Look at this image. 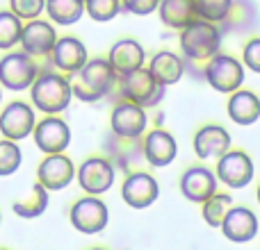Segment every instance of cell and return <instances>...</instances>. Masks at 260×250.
Listing matches in <instances>:
<instances>
[{
	"label": "cell",
	"instance_id": "obj_23",
	"mask_svg": "<svg viewBox=\"0 0 260 250\" xmlns=\"http://www.w3.org/2000/svg\"><path fill=\"white\" fill-rule=\"evenodd\" d=\"M151 75L160 82L162 87L176 85L180 77L185 75V62L171 50H160L157 55H153L151 64H148Z\"/></svg>",
	"mask_w": 260,
	"mask_h": 250
},
{
	"label": "cell",
	"instance_id": "obj_38",
	"mask_svg": "<svg viewBox=\"0 0 260 250\" xmlns=\"http://www.w3.org/2000/svg\"><path fill=\"white\" fill-rule=\"evenodd\" d=\"M0 100H3V91H0Z\"/></svg>",
	"mask_w": 260,
	"mask_h": 250
},
{
	"label": "cell",
	"instance_id": "obj_18",
	"mask_svg": "<svg viewBox=\"0 0 260 250\" xmlns=\"http://www.w3.org/2000/svg\"><path fill=\"white\" fill-rule=\"evenodd\" d=\"M48 57L57 71L69 73V75L78 73L87 64V59H89L87 57L85 44L80 39H76V36H62V39H57V44H55L53 53Z\"/></svg>",
	"mask_w": 260,
	"mask_h": 250
},
{
	"label": "cell",
	"instance_id": "obj_33",
	"mask_svg": "<svg viewBox=\"0 0 260 250\" xmlns=\"http://www.w3.org/2000/svg\"><path fill=\"white\" fill-rule=\"evenodd\" d=\"M46 9V0H9V12H14L21 21H35Z\"/></svg>",
	"mask_w": 260,
	"mask_h": 250
},
{
	"label": "cell",
	"instance_id": "obj_1",
	"mask_svg": "<svg viewBox=\"0 0 260 250\" xmlns=\"http://www.w3.org/2000/svg\"><path fill=\"white\" fill-rule=\"evenodd\" d=\"M117 73L112 71L108 59H87V64L71 75V91L82 103H96L112 91Z\"/></svg>",
	"mask_w": 260,
	"mask_h": 250
},
{
	"label": "cell",
	"instance_id": "obj_39",
	"mask_svg": "<svg viewBox=\"0 0 260 250\" xmlns=\"http://www.w3.org/2000/svg\"><path fill=\"white\" fill-rule=\"evenodd\" d=\"M0 221H3V216H0Z\"/></svg>",
	"mask_w": 260,
	"mask_h": 250
},
{
	"label": "cell",
	"instance_id": "obj_19",
	"mask_svg": "<svg viewBox=\"0 0 260 250\" xmlns=\"http://www.w3.org/2000/svg\"><path fill=\"white\" fill-rule=\"evenodd\" d=\"M144 48L142 44H137L135 39H121L110 48L108 62L112 66V71L117 73V77H123L128 73L137 71V68L144 66Z\"/></svg>",
	"mask_w": 260,
	"mask_h": 250
},
{
	"label": "cell",
	"instance_id": "obj_31",
	"mask_svg": "<svg viewBox=\"0 0 260 250\" xmlns=\"http://www.w3.org/2000/svg\"><path fill=\"white\" fill-rule=\"evenodd\" d=\"M123 9L121 0H85V12L96 23H108Z\"/></svg>",
	"mask_w": 260,
	"mask_h": 250
},
{
	"label": "cell",
	"instance_id": "obj_20",
	"mask_svg": "<svg viewBox=\"0 0 260 250\" xmlns=\"http://www.w3.org/2000/svg\"><path fill=\"white\" fill-rule=\"evenodd\" d=\"M231 148V134L221 125H203L194 134V152L201 159H219Z\"/></svg>",
	"mask_w": 260,
	"mask_h": 250
},
{
	"label": "cell",
	"instance_id": "obj_4",
	"mask_svg": "<svg viewBox=\"0 0 260 250\" xmlns=\"http://www.w3.org/2000/svg\"><path fill=\"white\" fill-rule=\"evenodd\" d=\"M203 77L206 82L219 94H233L244 82V66L231 55L217 53L210 62L203 66Z\"/></svg>",
	"mask_w": 260,
	"mask_h": 250
},
{
	"label": "cell",
	"instance_id": "obj_29",
	"mask_svg": "<svg viewBox=\"0 0 260 250\" xmlns=\"http://www.w3.org/2000/svg\"><path fill=\"white\" fill-rule=\"evenodd\" d=\"M231 196L229 193H212L206 202H203V219L210 228H219L224 221L226 212L231 210Z\"/></svg>",
	"mask_w": 260,
	"mask_h": 250
},
{
	"label": "cell",
	"instance_id": "obj_37",
	"mask_svg": "<svg viewBox=\"0 0 260 250\" xmlns=\"http://www.w3.org/2000/svg\"><path fill=\"white\" fill-rule=\"evenodd\" d=\"M91 250H105V248H91Z\"/></svg>",
	"mask_w": 260,
	"mask_h": 250
},
{
	"label": "cell",
	"instance_id": "obj_30",
	"mask_svg": "<svg viewBox=\"0 0 260 250\" xmlns=\"http://www.w3.org/2000/svg\"><path fill=\"white\" fill-rule=\"evenodd\" d=\"M233 0H194V9H197V18L208 23H219L231 12Z\"/></svg>",
	"mask_w": 260,
	"mask_h": 250
},
{
	"label": "cell",
	"instance_id": "obj_16",
	"mask_svg": "<svg viewBox=\"0 0 260 250\" xmlns=\"http://www.w3.org/2000/svg\"><path fill=\"white\" fill-rule=\"evenodd\" d=\"M180 191L189 202H206L217 193V175L208 166H189L180 178Z\"/></svg>",
	"mask_w": 260,
	"mask_h": 250
},
{
	"label": "cell",
	"instance_id": "obj_6",
	"mask_svg": "<svg viewBox=\"0 0 260 250\" xmlns=\"http://www.w3.org/2000/svg\"><path fill=\"white\" fill-rule=\"evenodd\" d=\"M39 75L37 62L27 53H7L0 59V87L9 91H25Z\"/></svg>",
	"mask_w": 260,
	"mask_h": 250
},
{
	"label": "cell",
	"instance_id": "obj_21",
	"mask_svg": "<svg viewBox=\"0 0 260 250\" xmlns=\"http://www.w3.org/2000/svg\"><path fill=\"white\" fill-rule=\"evenodd\" d=\"M105 152L112 166L128 171L130 166H135L139 159L144 157V148L139 143V139H128V137H119V134L110 132L105 139Z\"/></svg>",
	"mask_w": 260,
	"mask_h": 250
},
{
	"label": "cell",
	"instance_id": "obj_17",
	"mask_svg": "<svg viewBox=\"0 0 260 250\" xmlns=\"http://www.w3.org/2000/svg\"><path fill=\"white\" fill-rule=\"evenodd\" d=\"M221 232L233 243H247L258 234V219L247 207H231L221 221Z\"/></svg>",
	"mask_w": 260,
	"mask_h": 250
},
{
	"label": "cell",
	"instance_id": "obj_22",
	"mask_svg": "<svg viewBox=\"0 0 260 250\" xmlns=\"http://www.w3.org/2000/svg\"><path fill=\"white\" fill-rule=\"evenodd\" d=\"M142 148H144V157L148 159V164L160 166V169L162 166H169L176 159V152H178L176 139L167 130H151L146 134V139H144Z\"/></svg>",
	"mask_w": 260,
	"mask_h": 250
},
{
	"label": "cell",
	"instance_id": "obj_9",
	"mask_svg": "<svg viewBox=\"0 0 260 250\" xmlns=\"http://www.w3.org/2000/svg\"><path fill=\"white\" fill-rule=\"evenodd\" d=\"M217 178L231 189H244L253 180L251 157L242 150H229L217 161Z\"/></svg>",
	"mask_w": 260,
	"mask_h": 250
},
{
	"label": "cell",
	"instance_id": "obj_7",
	"mask_svg": "<svg viewBox=\"0 0 260 250\" xmlns=\"http://www.w3.org/2000/svg\"><path fill=\"white\" fill-rule=\"evenodd\" d=\"M110 221L108 205L99 196L80 198L71 207V225L82 234H99Z\"/></svg>",
	"mask_w": 260,
	"mask_h": 250
},
{
	"label": "cell",
	"instance_id": "obj_3",
	"mask_svg": "<svg viewBox=\"0 0 260 250\" xmlns=\"http://www.w3.org/2000/svg\"><path fill=\"white\" fill-rule=\"evenodd\" d=\"M30 98H32V105L39 112L55 116V114L64 112L69 107V103H71L73 98L71 82H69V77L53 71L39 73L30 87Z\"/></svg>",
	"mask_w": 260,
	"mask_h": 250
},
{
	"label": "cell",
	"instance_id": "obj_14",
	"mask_svg": "<svg viewBox=\"0 0 260 250\" xmlns=\"http://www.w3.org/2000/svg\"><path fill=\"white\" fill-rule=\"evenodd\" d=\"M55 44H57V34L55 27L48 21H30L23 25L21 32V48L30 57H48L53 53Z\"/></svg>",
	"mask_w": 260,
	"mask_h": 250
},
{
	"label": "cell",
	"instance_id": "obj_2",
	"mask_svg": "<svg viewBox=\"0 0 260 250\" xmlns=\"http://www.w3.org/2000/svg\"><path fill=\"white\" fill-rule=\"evenodd\" d=\"M219 46H221V32L215 23L197 18L185 30H180V50H183L185 62L206 66L219 53Z\"/></svg>",
	"mask_w": 260,
	"mask_h": 250
},
{
	"label": "cell",
	"instance_id": "obj_26",
	"mask_svg": "<svg viewBox=\"0 0 260 250\" xmlns=\"http://www.w3.org/2000/svg\"><path fill=\"white\" fill-rule=\"evenodd\" d=\"M48 207V189H44L39 182L32 184V189L27 191L25 198H18L12 205L14 214L21 216V219H37L41 216Z\"/></svg>",
	"mask_w": 260,
	"mask_h": 250
},
{
	"label": "cell",
	"instance_id": "obj_8",
	"mask_svg": "<svg viewBox=\"0 0 260 250\" xmlns=\"http://www.w3.org/2000/svg\"><path fill=\"white\" fill-rule=\"evenodd\" d=\"M78 182L89 196H101L110 191L114 182V166L110 164L108 157H89L78 169Z\"/></svg>",
	"mask_w": 260,
	"mask_h": 250
},
{
	"label": "cell",
	"instance_id": "obj_24",
	"mask_svg": "<svg viewBox=\"0 0 260 250\" xmlns=\"http://www.w3.org/2000/svg\"><path fill=\"white\" fill-rule=\"evenodd\" d=\"M229 116L238 125H253L260 118V98L253 91H233L229 98Z\"/></svg>",
	"mask_w": 260,
	"mask_h": 250
},
{
	"label": "cell",
	"instance_id": "obj_15",
	"mask_svg": "<svg viewBox=\"0 0 260 250\" xmlns=\"http://www.w3.org/2000/svg\"><path fill=\"white\" fill-rule=\"evenodd\" d=\"M146 112L144 107L123 100V103L114 105L112 116H110V125H112V132L119 137H128V139H139L146 130Z\"/></svg>",
	"mask_w": 260,
	"mask_h": 250
},
{
	"label": "cell",
	"instance_id": "obj_34",
	"mask_svg": "<svg viewBox=\"0 0 260 250\" xmlns=\"http://www.w3.org/2000/svg\"><path fill=\"white\" fill-rule=\"evenodd\" d=\"M244 66L253 73H260V36L258 39H249L247 46H244Z\"/></svg>",
	"mask_w": 260,
	"mask_h": 250
},
{
	"label": "cell",
	"instance_id": "obj_11",
	"mask_svg": "<svg viewBox=\"0 0 260 250\" xmlns=\"http://www.w3.org/2000/svg\"><path fill=\"white\" fill-rule=\"evenodd\" d=\"M35 125V109L21 100L9 103L0 114V132L9 141H21V139L30 137Z\"/></svg>",
	"mask_w": 260,
	"mask_h": 250
},
{
	"label": "cell",
	"instance_id": "obj_40",
	"mask_svg": "<svg viewBox=\"0 0 260 250\" xmlns=\"http://www.w3.org/2000/svg\"><path fill=\"white\" fill-rule=\"evenodd\" d=\"M0 250H5V248H0Z\"/></svg>",
	"mask_w": 260,
	"mask_h": 250
},
{
	"label": "cell",
	"instance_id": "obj_25",
	"mask_svg": "<svg viewBox=\"0 0 260 250\" xmlns=\"http://www.w3.org/2000/svg\"><path fill=\"white\" fill-rule=\"evenodd\" d=\"M157 12H160L162 23L171 30H185L189 23L197 21L194 0H160Z\"/></svg>",
	"mask_w": 260,
	"mask_h": 250
},
{
	"label": "cell",
	"instance_id": "obj_10",
	"mask_svg": "<svg viewBox=\"0 0 260 250\" xmlns=\"http://www.w3.org/2000/svg\"><path fill=\"white\" fill-rule=\"evenodd\" d=\"M160 196V184L153 175L137 171V173H130L121 187V198L128 207L133 210H146Z\"/></svg>",
	"mask_w": 260,
	"mask_h": 250
},
{
	"label": "cell",
	"instance_id": "obj_32",
	"mask_svg": "<svg viewBox=\"0 0 260 250\" xmlns=\"http://www.w3.org/2000/svg\"><path fill=\"white\" fill-rule=\"evenodd\" d=\"M21 148L16 146V141H9L3 139L0 141V178H7V175L16 173L18 166H21Z\"/></svg>",
	"mask_w": 260,
	"mask_h": 250
},
{
	"label": "cell",
	"instance_id": "obj_28",
	"mask_svg": "<svg viewBox=\"0 0 260 250\" xmlns=\"http://www.w3.org/2000/svg\"><path fill=\"white\" fill-rule=\"evenodd\" d=\"M23 21L14 12H0V50H9L21 44Z\"/></svg>",
	"mask_w": 260,
	"mask_h": 250
},
{
	"label": "cell",
	"instance_id": "obj_12",
	"mask_svg": "<svg viewBox=\"0 0 260 250\" xmlns=\"http://www.w3.org/2000/svg\"><path fill=\"white\" fill-rule=\"evenodd\" d=\"M32 134H35L37 148L46 155L64 152L67 146L71 143V130H69L67 121H62L57 116H46L44 121H39L32 130Z\"/></svg>",
	"mask_w": 260,
	"mask_h": 250
},
{
	"label": "cell",
	"instance_id": "obj_5",
	"mask_svg": "<svg viewBox=\"0 0 260 250\" xmlns=\"http://www.w3.org/2000/svg\"><path fill=\"white\" fill-rule=\"evenodd\" d=\"M121 96L139 107H155L165 96V87L151 75L148 68L142 66L121 77Z\"/></svg>",
	"mask_w": 260,
	"mask_h": 250
},
{
	"label": "cell",
	"instance_id": "obj_36",
	"mask_svg": "<svg viewBox=\"0 0 260 250\" xmlns=\"http://www.w3.org/2000/svg\"><path fill=\"white\" fill-rule=\"evenodd\" d=\"M258 202H260V184H258Z\"/></svg>",
	"mask_w": 260,
	"mask_h": 250
},
{
	"label": "cell",
	"instance_id": "obj_27",
	"mask_svg": "<svg viewBox=\"0 0 260 250\" xmlns=\"http://www.w3.org/2000/svg\"><path fill=\"white\" fill-rule=\"evenodd\" d=\"M46 12L57 25H73L85 14V0H46Z\"/></svg>",
	"mask_w": 260,
	"mask_h": 250
},
{
	"label": "cell",
	"instance_id": "obj_13",
	"mask_svg": "<svg viewBox=\"0 0 260 250\" xmlns=\"http://www.w3.org/2000/svg\"><path fill=\"white\" fill-rule=\"evenodd\" d=\"M73 178H76V166L64 152L48 155L37 169V182L48 191H59V189L69 187Z\"/></svg>",
	"mask_w": 260,
	"mask_h": 250
},
{
	"label": "cell",
	"instance_id": "obj_35",
	"mask_svg": "<svg viewBox=\"0 0 260 250\" xmlns=\"http://www.w3.org/2000/svg\"><path fill=\"white\" fill-rule=\"evenodd\" d=\"M121 5L123 9H128L135 16H146V14L155 12L160 0H121Z\"/></svg>",
	"mask_w": 260,
	"mask_h": 250
}]
</instances>
